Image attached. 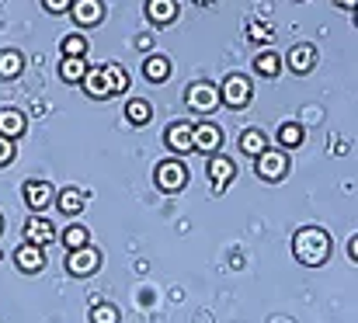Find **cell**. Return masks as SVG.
I'll use <instances>...</instances> for the list:
<instances>
[{
    "instance_id": "6da1fadb",
    "label": "cell",
    "mask_w": 358,
    "mask_h": 323,
    "mask_svg": "<svg viewBox=\"0 0 358 323\" xmlns=\"http://www.w3.org/2000/svg\"><path fill=\"white\" fill-rule=\"evenodd\" d=\"M292 250H296V261H299V264L320 268V264L331 257V236H327L320 226H303V229L292 236Z\"/></svg>"
},
{
    "instance_id": "7a4b0ae2",
    "label": "cell",
    "mask_w": 358,
    "mask_h": 323,
    "mask_svg": "<svg viewBox=\"0 0 358 323\" xmlns=\"http://www.w3.org/2000/svg\"><path fill=\"white\" fill-rule=\"evenodd\" d=\"M153 181L164 195H178L185 185H188V167L181 160H160L157 171H153Z\"/></svg>"
},
{
    "instance_id": "3957f363",
    "label": "cell",
    "mask_w": 358,
    "mask_h": 323,
    "mask_svg": "<svg viewBox=\"0 0 358 323\" xmlns=\"http://www.w3.org/2000/svg\"><path fill=\"white\" fill-rule=\"evenodd\" d=\"M250 94H254V84L243 77V73H230L220 87V105L227 108H247L250 105Z\"/></svg>"
},
{
    "instance_id": "277c9868",
    "label": "cell",
    "mask_w": 358,
    "mask_h": 323,
    "mask_svg": "<svg viewBox=\"0 0 358 323\" xmlns=\"http://www.w3.org/2000/svg\"><path fill=\"white\" fill-rule=\"evenodd\" d=\"M98 268H101V250H94L91 243L70 250V257H66V271H70L73 278H91Z\"/></svg>"
},
{
    "instance_id": "5b68a950",
    "label": "cell",
    "mask_w": 358,
    "mask_h": 323,
    "mask_svg": "<svg viewBox=\"0 0 358 323\" xmlns=\"http://www.w3.org/2000/svg\"><path fill=\"white\" fill-rule=\"evenodd\" d=\"M185 101H188L192 111H199V115H213V111L220 108V87H216V84H206V80H195V84L188 87Z\"/></svg>"
},
{
    "instance_id": "8992f818",
    "label": "cell",
    "mask_w": 358,
    "mask_h": 323,
    "mask_svg": "<svg viewBox=\"0 0 358 323\" xmlns=\"http://www.w3.org/2000/svg\"><path fill=\"white\" fill-rule=\"evenodd\" d=\"M257 160V174L264 178V181H282L285 174H289V157H285V150L278 146V150H264L261 157H254Z\"/></svg>"
},
{
    "instance_id": "52a82bcc",
    "label": "cell",
    "mask_w": 358,
    "mask_h": 323,
    "mask_svg": "<svg viewBox=\"0 0 358 323\" xmlns=\"http://www.w3.org/2000/svg\"><path fill=\"white\" fill-rule=\"evenodd\" d=\"M209 178H213V195H223L227 185L237 178V164L227 153H209Z\"/></svg>"
},
{
    "instance_id": "ba28073f",
    "label": "cell",
    "mask_w": 358,
    "mask_h": 323,
    "mask_svg": "<svg viewBox=\"0 0 358 323\" xmlns=\"http://www.w3.org/2000/svg\"><path fill=\"white\" fill-rule=\"evenodd\" d=\"M192 146H195L199 153H220V146H223V132H220V125H213V122H199V125H192Z\"/></svg>"
},
{
    "instance_id": "9c48e42d",
    "label": "cell",
    "mask_w": 358,
    "mask_h": 323,
    "mask_svg": "<svg viewBox=\"0 0 358 323\" xmlns=\"http://www.w3.org/2000/svg\"><path fill=\"white\" fill-rule=\"evenodd\" d=\"M66 14H73L77 28H94L105 21V3L101 0H73Z\"/></svg>"
},
{
    "instance_id": "30bf717a",
    "label": "cell",
    "mask_w": 358,
    "mask_h": 323,
    "mask_svg": "<svg viewBox=\"0 0 358 323\" xmlns=\"http://www.w3.org/2000/svg\"><path fill=\"white\" fill-rule=\"evenodd\" d=\"M14 264L24 271V275H38L42 268H45V250L42 247H35V243H21L17 250H14Z\"/></svg>"
},
{
    "instance_id": "8fae6325",
    "label": "cell",
    "mask_w": 358,
    "mask_h": 323,
    "mask_svg": "<svg viewBox=\"0 0 358 323\" xmlns=\"http://www.w3.org/2000/svg\"><path fill=\"white\" fill-rule=\"evenodd\" d=\"M164 143L174 153H195V146H192V122H171L167 132H164Z\"/></svg>"
},
{
    "instance_id": "7c38bea8",
    "label": "cell",
    "mask_w": 358,
    "mask_h": 323,
    "mask_svg": "<svg viewBox=\"0 0 358 323\" xmlns=\"http://www.w3.org/2000/svg\"><path fill=\"white\" fill-rule=\"evenodd\" d=\"M24 240H28V243H35V247H49V243L56 240V226H52L49 219L35 215V219H28V222H24Z\"/></svg>"
},
{
    "instance_id": "4fadbf2b",
    "label": "cell",
    "mask_w": 358,
    "mask_h": 323,
    "mask_svg": "<svg viewBox=\"0 0 358 323\" xmlns=\"http://www.w3.org/2000/svg\"><path fill=\"white\" fill-rule=\"evenodd\" d=\"M52 199H56V188L49 181H24V202H28V209H45V206H52Z\"/></svg>"
},
{
    "instance_id": "5bb4252c",
    "label": "cell",
    "mask_w": 358,
    "mask_h": 323,
    "mask_svg": "<svg viewBox=\"0 0 358 323\" xmlns=\"http://www.w3.org/2000/svg\"><path fill=\"white\" fill-rule=\"evenodd\" d=\"M285 63H289V70L292 73H310L313 66H317V49L313 45H292L289 49V56H285Z\"/></svg>"
},
{
    "instance_id": "9a60e30c",
    "label": "cell",
    "mask_w": 358,
    "mask_h": 323,
    "mask_svg": "<svg viewBox=\"0 0 358 323\" xmlns=\"http://www.w3.org/2000/svg\"><path fill=\"white\" fill-rule=\"evenodd\" d=\"M80 84H84V91H87L91 98H98V101L112 98V84H108V77H105V70H101V66H98V70H87Z\"/></svg>"
},
{
    "instance_id": "2e32d148",
    "label": "cell",
    "mask_w": 358,
    "mask_h": 323,
    "mask_svg": "<svg viewBox=\"0 0 358 323\" xmlns=\"http://www.w3.org/2000/svg\"><path fill=\"white\" fill-rule=\"evenodd\" d=\"M24 111H17V108H0V136H7V139H17L21 132H24Z\"/></svg>"
},
{
    "instance_id": "e0dca14e",
    "label": "cell",
    "mask_w": 358,
    "mask_h": 323,
    "mask_svg": "<svg viewBox=\"0 0 358 323\" xmlns=\"http://www.w3.org/2000/svg\"><path fill=\"white\" fill-rule=\"evenodd\" d=\"M146 17L153 24H171L178 17V0H146Z\"/></svg>"
},
{
    "instance_id": "ac0fdd59",
    "label": "cell",
    "mask_w": 358,
    "mask_h": 323,
    "mask_svg": "<svg viewBox=\"0 0 358 323\" xmlns=\"http://www.w3.org/2000/svg\"><path fill=\"white\" fill-rule=\"evenodd\" d=\"M56 206H59V213H66V215H77L84 206H87V195L80 192V188H63L56 199H52Z\"/></svg>"
},
{
    "instance_id": "d6986e66",
    "label": "cell",
    "mask_w": 358,
    "mask_h": 323,
    "mask_svg": "<svg viewBox=\"0 0 358 323\" xmlns=\"http://www.w3.org/2000/svg\"><path fill=\"white\" fill-rule=\"evenodd\" d=\"M84 73H87V56H63V63H59V77H63L66 84H80Z\"/></svg>"
},
{
    "instance_id": "ffe728a7",
    "label": "cell",
    "mask_w": 358,
    "mask_h": 323,
    "mask_svg": "<svg viewBox=\"0 0 358 323\" xmlns=\"http://www.w3.org/2000/svg\"><path fill=\"white\" fill-rule=\"evenodd\" d=\"M21 70H24V56L17 49H0V77L14 80V77H21Z\"/></svg>"
},
{
    "instance_id": "44dd1931",
    "label": "cell",
    "mask_w": 358,
    "mask_h": 323,
    "mask_svg": "<svg viewBox=\"0 0 358 323\" xmlns=\"http://www.w3.org/2000/svg\"><path fill=\"white\" fill-rule=\"evenodd\" d=\"M143 73H146V80H153V84H164L167 77H171V59L167 56H150L146 63H143Z\"/></svg>"
},
{
    "instance_id": "7402d4cb",
    "label": "cell",
    "mask_w": 358,
    "mask_h": 323,
    "mask_svg": "<svg viewBox=\"0 0 358 323\" xmlns=\"http://www.w3.org/2000/svg\"><path fill=\"white\" fill-rule=\"evenodd\" d=\"M240 150H243L247 157H261V153L268 150V136H264L261 129H243V136H240Z\"/></svg>"
},
{
    "instance_id": "603a6c76",
    "label": "cell",
    "mask_w": 358,
    "mask_h": 323,
    "mask_svg": "<svg viewBox=\"0 0 358 323\" xmlns=\"http://www.w3.org/2000/svg\"><path fill=\"white\" fill-rule=\"evenodd\" d=\"M125 118H129V125H146V122L153 118V105L143 101V98H132V101L125 105Z\"/></svg>"
},
{
    "instance_id": "cb8c5ba5",
    "label": "cell",
    "mask_w": 358,
    "mask_h": 323,
    "mask_svg": "<svg viewBox=\"0 0 358 323\" xmlns=\"http://www.w3.org/2000/svg\"><path fill=\"white\" fill-rule=\"evenodd\" d=\"M254 70H257L261 77H275V73L282 70V56H278V52H271V49H264V52H257V56H254Z\"/></svg>"
},
{
    "instance_id": "d4e9b609",
    "label": "cell",
    "mask_w": 358,
    "mask_h": 323,
    "mask_svg": "<svg viewBox=\"0 0 358 323\" xmlns=\"http://www.w3.org/2000/svg\"><path fill=\"white\" fill-rule=\"evenodd\" d=\"M101 70H105V77H108V84H112V94H125V91H129V73H125V66L105 63Z\"/></svg>"
},
{
    "instance_id": "484cf974",
    "label": "cell",
    "mask_w": 358,
    "mask_h": 323,
    "mask_svg": "<svg viewBox=\"0 0 358 323\" xmlns=\"http://www.w3.org/2000/svg\"><path fill=\"white\" fill-rule=\"evenodd\" d=\"M299 143H303V125H299V122L278 125V146H282V150H292V146H299Z\"/></svg>"
},
{
    "instance_id": "4316f807",
    "label": "cell",
    "mask_w": 358,
    "mask_h": 323,
    "mask_svg": "<svg viewBox=\"0 0 358 323\" xmlns=\"http://www.w3.org/2000/svg\"><path fill=\"white\" fill-rule=\"evenodd\" d=\"M91 323H119V310L112 303H98L91 310Z\"/></svg>"
},
{
    "instance_id": "83f0119b",
    "label": "cell",
    "mask_w": 358,
    "mask_h": 323,
    "mask_svg": "<svg viewBox=\"0 0 358 323\" xmlns=\"http://www.w3.org/2000/svg\"><path fill=\"white\" fill-rule=\"evenodd\" d=\"M63 56H87V38L84 35H66L63 38Z\"/></svg>"
},
{
    "instance_id": "f1b7e54d",
    "label": "cell",
    "mask_w": 358,
    "mask_h": 323,
    "mask_svg": "<svg viewBox=\"0 0 358 323\" xmlns=\"http://www.w3.org/2000/svg\"><path fill=\"white\" fill-rule=\"evenodd\" d=\"M63 243H66L70 250H77V247L91 243V236H87V229H84V226H70V229L63 233Z\"/></svg>"
},
{
    "instance_id": "f546056e",
    "label": "cell",
    "mask_w": 358,
    "mask_h": 323,
    "mask_svg": "<svg viewBox=\"0 0 358 323\" xmlns=\"http://www.w3.org/2000/svg\"><path fill=\"white\" fill-rule=\"evenodd\" d=\"M247 35H250V38H257V42H271V38H275L271 24H264V21H254V24L247 28Z\"/></svg>"
},
{
    "instance_id": "4dcf8cb0",
    "label": "cell",
    "mask_w": 358,
    "mask_h": 323,
    "mask_svg": "<svg viewBox=\"0 0 358 323\" xmlns=\"http://www.w3.org/2000/svg\"><path fill=\"white\" fill-rule=\"evenodd\" d=\"M14 139H7V136H0V167H7L10 160H14Z\"/></svg>"
},
{
    "instance_id": "1f68e13d",
    "label": "cell",
    "mask_w": 358,
    "mask_h": 323,
    "mask_svg": "<svg viewBox=\"0 0 358 323\" xmlns=\"http://www.w3.org/2000/svg\"><path fill=\"white\" fill-rule=\"evenodd\" d=\"M70 3H73V0H42V7H45L49 14H66Z\"/></svg>"
},
{
    "instance_id": "d6a6232c",
    "label": "cell",
    "mask_w": 358,
    "mask_h": 323,
    "mask_svg": "<svg viewBox=\"0 0 358 323\" xmlns=\"http://www.w3.org/2000/svg\"><path fill=\"white\" fill-rule=\"evenodd\" d=\"M334 3H341L345 10H352V7H355V0H334Z\"/></svg>"
},
{
    "instance_id": "836d02e7",
    "label": "cell",
    "mask_w": 358,
    "mask_h": 323,
    "mask_svg": "<svg viewBox=\"0 0 358 323\" xmlns=\"http://www.w3.org/2000/svg\"><path fill=\"white\" fill-rule=\"evenodd\" d=\"M195 3H216V0H195Z\"/></svg>"
},
{
    "instance_id": "e575fe53",
    "label": "cell",
    "mask_w": 358,
    "mask_h": 323,
    "mask_svg": "<svg viewBox=\"0 0 358 323\" xmlns=\"http://www.w3.org/2000/svg\"><path fill=\"white\" fill-rule=\"evenodd\" d=\"M0 233H3V215H0Z\"/></svg>"
}]
</instances>
